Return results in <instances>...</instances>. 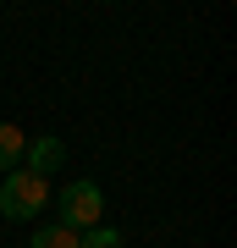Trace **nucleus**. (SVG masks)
Instances as JSON below:
<instances>
[{
  "instance_id": "nucleus-3",
  "label": "nucleus",
  "mask_w": 237,
  "mask_h": 248,
  "mask_svg": "<svg viewBox=\"0 0 237 248\" xmlns=\"http://www.w3.org/2000/svg\"><path fill=\"white\" fill-rule=\"evenodd\" d=\"M61 160H66V143L44 133V138H33V143L22 149V171H33V177H50V171H61Z\"/></svg>"
},
{
  "instance_id": "nucleus-5",
  "label": "nucleus",
  "mask_w": 237,
  "mask_h": 248,
  "mask_svg": "<svg viewBox=\"0 0 237 248\" xmlns=\"http://www.w3.org/2000/svg\"><path fill=\"white\" fill-rule=\"evenodd\" d=\"M28 248H78V232H66V226H39L33 237H28Z\"/></svg>"
},
{
  "instance_id": "nucleus-6",
  "label": "nucleus",
  "mask_w": 237,
  "mask_h": 248,
  "mask_svg": "<svg viewBox=\"0 0 237 248\" xmlns=\"http://www.w3.org/2000/svg\"><path fill=\"white\" fill-rule=\"evenodd\" d=\"M78 248H122V232L116 226H88L78 237Z\"/></svg>"
},
{
  "instance_id": "nucleus-2",
  "label": "nucleus",
  "mask_w": 237,
  "mask_h": 248,
  "mask_svg": "<svg viewBox=\"0 0 237 248\" xmlns=\"http://www.w3.org/2000/svg\"><path fill=\"white\" fill-rule=\"evenodd\" d=\"M55 204H61V226L66 232H88V226H99V215H105V193H99V182H88V177H78L66 193H55Z\"/></svg>"
},
{
  "instance_id": "nucleus-1",
  "label": "nucleus",
  "mask_w": 237,
  "mask_h": 248,
  "mask_svg": "<svg viewBox=\"0 0 237 248\" xmlns=\"http://www.w3.org/2000/svg\"><path fill=\"white\" fill-rule=\"evenodd\" d=\"M50 204V177H33V171H6L0 182V215L6 221H33V215Z\"/></svg>"
},
{
  "instance_id": "nucleus-4",
  "label": "nucleus",
  "mask_w": 237,
  "mask_h": 248,
  "mask_svg": "<svg viewBox=\"0 0 237 248\" xmlns=\"http://www.w3.org/2000/svg\"><path fill=\"white\" fill-rule=\"evenodd\" d=\"M22 149H28V138H22V127H11V122H0V171H17V166H22Z\"/></svg>"
}]
</instances>
